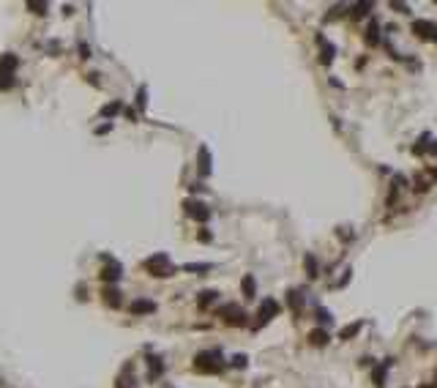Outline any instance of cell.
I'll return each mask as SVG.
<instances>
[{
    "mask_svg": "<svg viewBox=\"0 0 437 388\" xmlns=\"http://www.w3.org/2000/svg\"><path fill=\"white\" fill-rule=\"evenodd\" d=\"M194 369H197V372H208V374L222 372V369H224L222 353H219V350H205V353H197Z\"/></svg>",
    "mask_w": 437,
    "mask_h": 388,
    "instance_id": "obj_1",
    "label": "cell"
},
{
    "mask_svg": "<svg viewBox=\"0 0 437 388\" xmlns=\"http://www.w3.org/2000/svg\"><path fill=\"white\" fill-rule=\"evenodd\" d=\"M145 271H151V276H159V279H167L175 273V265L170 263V257L161 252V254H153L145 260Z\"/></svg>",
    "mask_w": 437,
    "mask_h": 388,
    "instance_id": "obj_2",
    "label": "cell"
},
{
    "mask_svg": "<svg viewBox=\"0 0 437 388\" xmlns=\"http://www.w3.org/2000/svg\"><path fill=\"white\" fill-rule=\"evenodd\" d=\"M219 314H222L224 323H229V326H246V312H243L238 304H227L219 309Z\"/></svg>",
    "mask_w": 437,
    "mask_h": 388,
    "instance_id": "obj_3",
    "label": "cell"
},
{
    "mask_svg": "<svg viewBox=\"0 0 437 388\" xmlns=\"http://www.w3.org/2000/svg\"><path fill=\"white\" fill-rule=\"evenodd\" d=\"M183 208H186V213L191 216V219H197V222H208V216H210L208 205L200 202V200H186L183 202Z\"/></svg>",
    "mask_w": 437,
    "mask_h": 388,
    "instance_id": "obj_4",
    "label": "cell"
},
{
    "mask_svg": "<svg viewBox=\"0 0 437 388\" xmlns=\"http://www.w3.org/2000/svg\"><path fill=\"white\" fill-rule=\"evenodd\" d=\"M279 314V304L273 298H268V301H263V306H260V312H257V323H254V328H260V326H265L271 317H276Z\"/></svg>",
    "mask_w": 437,
    "mask_h": 388,
    "instance_id": "obj_5",
    "label": "cell"
},
{
    "mask_svg": "<svg viewBox=\"0 0 437 388\" xmlns=\"http://www.w3.org/2000/svg\"><path fill=\"white\" fill-rule=\"evenodd\" d=\"M17 66H19V58L14 52H6V55H0V77H14Z\"/></svg>",
    "mask_w": 437,
    "mask_h": 388,
    "instance_id": "obj_6",
    "label": "cell"
},
{
    "mask_svg": "<svg viewBox=\"0 0 437 388\" xmlns=\"http://www.w3.org/2000/svg\"><path fill=\"white\" fill-rule=\"evenodd\" d=\"M314 39H317V47H320V60L328 66V63L333 60V55H336V47H333V44H328V39H325L323 33H317Z\"/></svg>",
    "mask_w": 437,
    "mask_h": 388,
    "instance_id": "obj_7",
    "label": "cell"
},
{
    "mask_svg": "<svg viewBox=\"0 0 437 388\" xmlns=\"http://www.w3.org/2000/svg\"><path fill=\"white\" fill-rule=\"evenodd\" d=\"M413 33L418 36V39H437V28L432 25V22H426V19H418V22H413Z\"/></svg>",
    "mask_w": 437,
    "mask_h": 388,
    "instance_id": "obj_8",
    "label": "cell"
},
{
    "mask_svg": "<svg viewBox=\"0 0 437 388\" xmlns=\"http://www.w3.org/2000/svg\"><path fill=\"white\" fill-rule=\"evenodd\" d=\"M304 304H306V301H304V295H301L298 290H287V306H290L295 314L304 312Z\"/></svg>",
    "mask_w": 437,
    "mask_h": 388,
    "instance_id": "obj_9",
    "label": "cell"
},
{
    "mask_svg": "<svg viewBox=\"0 0 437 388\" xmlns=\"http://www.w3.org/2000/svg\"><path fill=\"white\" fill-rule=\"evenodd\" d=\"M132 312L134 314H153L156 312V304L148 298H137V301H132Z\"/></svg>",
    "mask_w": 437,
    "mask_h": 388,
    "instance_id": "obj_10",
    "label": "cell"
},
{
    "mask_svg": "<svg viewBox=\"0 0 437 388\" xmlns=\"http://www.w3.org/2000/svg\"><path fill=\"white\" fill-rule=\"evenodd\" d=\"M328 339H331V333H328L325 328H314V331L309 333V345H314V347H325Z\"/></svg>",
    "mask_w": 437,
    "mask_h": 388,
    "instance_id": "obj_11",
    "label": "cell"
},
{
    "mask_svg": "<svg viewBox=\"0 0 437 388\" xmlns=\"http://www.w3.org/2000/svg\"><path fill=\"white\" fill-rule=\"evenodd\" d=\"M101 279H104V282H118L120 279V265L115 263V260H110V265L101 271Z\"/></svg>",
    "mask_w": 437,
    "mask_h": 388,
    "instance_id": "obj_12",
    "label": "cell"
},
{
    "mask_svg": "<svg viewBox=\"0 0 437 388\" xmlns=\"http://www.w3.org/2000/svg\"><path fill=\"white\" fill-rule=\"evenodd\" d=\"M200 173H202V178H208L210 175V151L205 145L200 148Z\"/></svg>",
    "mask_w": 437,
    "mask_h": 388,
    "instance_id": "obj_13",
    "label": "cell"
},
{
    "mask_svg": "<svg viewBox=\"0 0 437 388\" xmlns=\"http://www.w3.org/2000/svg\"><path fill=\"white\" fill-rule=\"evenodd\" d=\"M241 287H243V295H246V298H254V295H257V282H254V276H251V273H246V276H243Z\"/></svg>",
    "mask_w": 437,
    "mask_h": 388,
    "instance_id": "obj_14",
    "label": "cell"
},
{
    "mask_svg": "<svg viewBox=\"0 0 437 388\" xmlns=\"http://www.w3.org/2000/svg\"><path fill=\"white\" fill-rule=\"evenodd\" d=\"M361 326H363V323H350V326H344V328L339 331V339H342V342H350L355 333L361 331Z\"/></svg>",
    "mask_w": 437,
    "mask_h": 388,
    "instance_id": "obj_15",
    "label": "cell"
},
{
    "mask_svg": "<svg viewBox=\"0 0 437 388\" xmlns=\"http://www.w3.org/2000/svg\"><path fill=\"white\" fill-rule=\"evenodd\" d=\"M377 41H380V25H377V19H372L366 30V44H377Z\"/></svg>",
    "mask_w": 437,
    "mask_h": 388,
    "instance_id": "obj_16",
    "label": "cell"
},
{
    "mask_svg": "<svg viewBox=\"0 0 437 388\" xmlns=\"http://www.w3.org/2000/svg\"><path fill=\"white\" fill-rule=\"evenodd\" d=\"M216 298H219V292H216V290H205V292H200V298H197V304H200L202 309H208V306L213 304Z\"/></svg>",
    "mask_w": 437,
    "mask_h": 388,
    "instance_id": "obj_17",
    "label": "cell"
},
{
    "mask_svg": "<svg viewBox=\"0 0 437 388\" xmlns=\"http://www.w3.org/2000/svg\"><path fill=\"white\" fill-rule=\"evenodd\" d=\"M120 110H123V104H120V101H112V104H104V107H101V118H115V115H118Z\"/></svg>",
    "mask_w": 437,
    "mask_h": 388,
    "instance_id": "obj_18",
    "label": "cell"
},
{
    "mask_svg": "<svg viewBox=\"0 0 437 388\" xmlns=\"http://www.w3.org/2000/svg\"><path fill=\"white\" fill-rule=\"evenodd\" d=\"M304 265H306V276H309V279H317V260H314L312 254L304 257Z\"/></svg>",
    "mask_w": 437,
    "mask_h": 388,
    "instance_id": "obj_19",
    "label": "cell"
},
{
    "mask_svg": "<svg viewBox=\"0 0 437 388\" xmlns=\"http://www.w3.org/2000/svg\"><path fill=\"white\" fill-rule=\"evenodd\" d=\"M148 367H151V377H159V374L164 372V364H161V358H156V355L148 358Z\"/></svg>",
    "mask_w": 437,
    "mask_h": 388,
    "instance_id": "obj_20",
    "label": "cell"
},
{
    "mask_svg": "<svg viewBox=\"0 0 437 388\" xmlns=\"http://www.w3.org/2000/svg\"><path fill=\"white\" fill-rule=\"evenodd\" d=\"M104 301L110 306H120V292L115 290V287H107V290H104Z\"/></svg>",
    "mask_w": 437,
    "mask_h": 388,
    "instance_id": "obj_21",
    "label": "cell"
},
{
    "mask_svg": "<svg viewBox=\"0 0 437 388\" xmlns=\"http://www.w3.org/2000/svg\"><path fill=\"white\" fill-rule=\"evenodd\" d=\"M183 271H189V273H205V271H210V263H186Z\"/></svg>",
    "mask_w": 437,
    "mask_h": 388,
    "instance_id": "obj_22",
    "label": "cell"
},
{
    "mask_svg": "<svg viewBox=\"0 0 437 388\" xmlns=\"http://www.w3.org/2000/svg\"><path fill=\"white\" fill-rule=\"evenodd\" d=\"M369 8H372L369 0H366V3H358V6H353V17H355V19H361V17L369 14Z\"/></svg>",
    "mask_w": 437,
    "mask_h": 388,
    "instance_id": "obj_23",
    "label": "cell"
},
{
    "mask_svg": "<svg viewBox=\"0 0 437 388\" xmlns=\"http://www.w3.org/2000/svg\"><path fill=\"white\" fill-rule=\"evenodd\" d=\"M317 320H320V323H323V326H331V323H333L331 312H328V309H323V306H320V309H317Z\"/></svg>",
    "mask_w": 437,
    "mask_h": 388,
    "instance_id": "obj_24",
    "label": "cell"
},
{
    "mask_svg": "<svg viewBox=\"0 0 437 388\" xmlns=\"http://www.w3.org/2000/svg\"><path fill=\"white\" fill-rule=\"evenodd\" d=\"M137 107H139V110H145V107H148V88H139V93H137Z\"/></svg>",
    "mask_w": 437,
    "mask_h": 388,
    "instance_id": "obj_25",
    "label": "cell"
},
{
    "mask_svg": "<svg viewBox=\"0 0 437 388\" xmlns=\"http://www.w3.org/2000/svg\"><path fill=\"white\" fill-rule=\"evenodd\" d=\"M28 8H33V14H44V11H47V3H36V0H28Z\"/></svg>",
    "mask_w": 437,
    "mask_h": 388,
    "instance_id": "obj_26",
    "label": "cell"
},
{
    "mask_svg": "<svg viewBox=\"0 0 437 388\" xmlns=\"http://www.w3.org/2000/svg\"><path fill=\"white\" fill-rule=\"evenodd\" d=\"M246 364H249V358H246V355H235V358H232V367H238V369H243Z\"/></svg>",
    "mask_w": 437,
    "mask_h": 388,
    "instance_id": "obj_27",
    "label": "cell"
},
{
    "mask_svg": "<svg viewBox=\"0 0 437 388\" xmlns=\"http://www.w3.org/2000/svg\"><path fill=\"white\" fill-rule=\"evenodd\" d=\"M79 52H82V58H91V47H85V44H79Z\"/></svg>",
    "mask_w": 437,
    "mask_h": 388,
    "instance_id": "obj_28",
    "label": "cell"
},
{
    "mask_svg": "<svg viewBox=\"0 0 437 388\" xmlns=\"http://www.w3.org/2000/svg\"><path fill=\"white\" fill-rule=\"evenodd\" d=\"M110 129H112V126H110V123H104V126H98L96 132H98V134H107V132H110Z\"/></svg>",
    "mask_w": 437,
    "mask_h": 388,
    "instance_id": "obj_29",
    "label": "cell"
},
{
    "mask_svg": "<svg viewBox=\"0 0 437 388\" xmlns=\"http://www.w3.org/2000/svg\"><path fill=\"white\" fill-rule=\"evenodd\" d=\"M426 388H429V386H426Z\"/></svg>",
    "mask_w": 437,
    "mask_h": 388,
    "instance_id": "obj_30",
    "label": "cell"
}]
</instances>
